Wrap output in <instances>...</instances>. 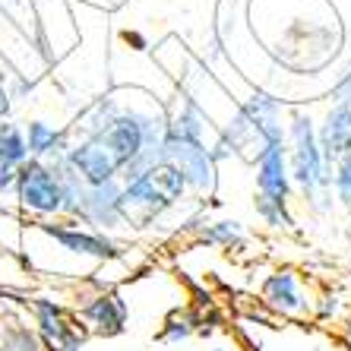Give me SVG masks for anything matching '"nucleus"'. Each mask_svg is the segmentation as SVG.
Returning <instances> with one entry per match:
<instances>
[{
	"mask_svg": "<svg viewBox=\"0 0 351 351\" xmlns=\"http://www.w3.org/2000/svg\"><path fill=\"white\" fill-rule=\"evenodd\" d=\"M19 250L35 272L70 278H95L101 266L123 256V244L117 237L92 231L73 219L25 221Z\"/></svg>",
	"mask_w": 351,
	"mask_h": 351,
	"instance_id": "obj_1",
	"label": "nucleus"
},
{
	"mask_svg": "<svg viewBox=\"0 0 351 351\" xmlns=\"http://www.w3.org/2000/svg\"><path fill=\"white\" fill-rule=\"evenodd\" d=\"M190 199V190L171 162L156 165L152 171L133 180H121V206L130 231L156 228L165 215L178 213Z\"/></svg>",
	"mask_w": 351,
	"mask_h": 351,
	"instance_id": "obj_2",
	"label": "nucleus"
},
{
	"mask_svg": "<svg viewBox=\"0 0 351 351\" xmlns=\"http://www.w3.org/2000/svg\"><path fill=\"white\" fill-rule=\"evenodd\" d=\"M285 149H288V178L291 187L304 196V203L313 209H329L332 206V168L323 162L317 143V123L307 111L294 108L285 123Z\"/></svg>",
	"mask_w": 351,
	"mask_h": 351,
	"instance_id": "obj_3",
	"label": "nucleus"
},
{
	"mask_svg": "<svg viewBox=\"0 0 351 351\" xmlns=\"http://www.w3.org/2000/svg\"><path fill=\"white\" fill-rule=\"evenodd\" d=\"M13 213L25 221L64 219V184L51 162L29 158L13 184Z\"/></svg>",
	"mask_w": 351,
	"mask_h": 351,
	"instance_id": "obj_4",
	"label": "nucleus"
},
{
	"mask_svg": "<svg viewBox=\"0 0 351 351\" xmlns=\"http://www.w3.org/2000/svg\"><path fill=\"white\" fill-rule=\"evenodd\" d=\"M70 311L76 323L86 329V335H98V339H117L130 326V301L123 298V291L98 282L76 291Z\"/></svg>",
	"mask_w": 351,
	"mask_h": 351,
	"instance_id": "obj_5",
	"label": "nucleus"
},
{
	"mask_svg": "<svg viewBox=\"0 0 351 351\" xmlns=\"http://www.w3.org/2000/svg\"><path fill=\"white\" fill-rule=\"evenodd\" d=\"M313 301H317V294H313L311 282H304V276L294 266H276L260 282V304L276 317L311 319Z\"/></svg>",
	"mask_w": 351,
	"mask_h": 351,
	"instance_id": "obj_6",
	"label": "nucleus"
},
{
	"mask_svg": "<svg viewBox=\"0 0 351 351\" xmlns=\"http://www.w3.org/2000/svg\"><path fill=\"white\" fill-rule=\"evenodd\" d=\"M23 317L29 319L38 332V339L45 342V348H54V345H66V348H82L86 345V329L73 319V311L66 307L58 298H48V294H32V298H23Z\"/></svg>",
	"mask_w": 351,
	"mask_h": 351,
	"instance_id": "obj_7",
	"label": "nucleus"
},
{
	"mask_svg": "<svg viewBox=\"0 0 351 351\" xmlns=\"http://www.w3.org/2000/svg\"><path fill=\"white\" fill-rule=\"evenodd\" d=\"M165 162H171L180 171L184 184L190 190V199H213L215 187H219V162L203 143L193 139H171L165 136Z\"/></svg>",
	"mask_w": 351,
	"mask_h": 351,
	"instance_id": "obj_8",
	"label": "nucleus"
},
{
	"mask_svg": "<svg viewBox=\"0 0 351 351\" xmlns=\"http://www.w3.org/2000/svg\"><path fill=\"white\" fill-rule=\"evenodd\" d=\"M76 221L92 231H101L108 237L130 231L121 206V178L105 180V184H89L86 187V199H82V213Z\"/></svg>",
	"mask_w": 351,
	"mask_h": 351,
	"instance_id": "obj_9",
	"label": "nucleus"
},
{
	"mask_svg": "<svg viewBox=\"0 0 351 351\" xmlns=\"http://www.w3.org/2000/svg\"><path fill=\"white\" fill-rule=\"evenodd\" d=\"M256 196L278 206H291V178H288V149L285 143H266L254 156Z\"/></svg>",
	"mask_w": 351,
	"mask_h": 351,
	"instance_id": "obj_10",
	"label": "nucleus"
},
{
	"mask_svg": "<svg viewBox=\"0 0 351 351\" xmlns=\"http://www.w3.org/2000/svg\"><path fill=\"white\" fill-rule=\"evenodd\" d=\"M64 158L86 184H105L121 178V162L101 139H66Z\"/></svg>",
	"mask_w": 351,
	"mask_h": 351,
	"instance_id": "obj_11",
	"label": "nucleus"
},
{
	"mask_svg": "<svg viewBox=\"0 0 351 351\" xmlns=\"http://www.w3.org/2000/svg\"><path fill=\"white\" fill-rule=\"evenodd\" d=\"M241 111L256 130L260 143H285V121H282V101L266 92H250L241 98Z\"/></svg>",
	"mask_w": 351,
	"mask_h": 351,
	"instance_id": "obj_12",
	"label": "nucleus"
},
{
	"mask_svg": "<svg viewBox=\"0 0 351 351\" xmlns=\"http://www.w3.org/2000/svg\"><path fill=\"white\" fill-rule=\"evenodd\" d=\"M317 143L323 152V162L332 168L342 156L351 152V105H335L326 111L323 123L317 127Z\"/></svg>",
	"mask_w": 351,
	"mask_h": 351,
	"instance_id": "obj_13",
	"label": "nucleus"
},
{
	"mask_svg": "<svg viewBox=\"0 0 351 351\" xmlns=\"http://www.w3.org/2000/svg\"><path fill=\"white\" fill-rule=\"evenodd\" d=\"M23 133H25V146H29V158L54 162V158L64 156V149H66L64 123H51L48 117H25Z\"/></svg>",
	"mask_w": 351,
	"mask_h": 351,
	"instance_id": "obj_14",
	"label": "nucleus"
},
{
	"mask_svg": "<svg viewBox=\"0 0 351 351\" xmlns=\"http://www.w3.org/2000/svg\"><path fill=\"white\" fill-rule=\"evenodd\" d=\"M196 241L206 247H219V250H234L247 241V228L244 221L237 219H203L193 228Z\"/></svg>",
	"mask_w": 351,
	"mask_h": 351,
	"instance_id": "obj_15",
	"label": "nucleus"
},
{
	"mask_svg": "<svg viewBox=\"0 0 351 351\" xmlns=\"http://www.w3.org/2000/svg\"><path fill=\"white\" fill-rule=\"evenodd\" d=\"M0 351H45V342L23 313H3L0 317Z\"/></svg>",
	"mask_w": 351,
	"mask_h": 351,
	"instance_id": "obj_16",
	"label": "nucleus"
},
{
	"mask_svg": "<svg viewBox=\"0 0 351 351\" xmlns=\"http://www.w3.org/2000/svg\"><path fill=\"white\" fill-rule=\"evenodd\" d=\"M199 329H203V317H199L193 307H174V311L165 317L162 329H158V342L184 345V342H190Z\"/></svg>",
	"mask_w": 351,
	"mask_h": 351,
	"instance_id": "obj_17",
	"label": "nucleus"
},
{
	"mask_svg": "<svg viewBox=\"0 0 351 351\" xmlns=\"http://www.w3.org/2000/svg\"><path fill=\"white\" fill-rule=\"evenodd\" d=\"M0 158L10 165H16V168L29 162V146H25L23 123L13 121V117H3V121H0Z\"/></svg>",
	"mask_w": 351,
	"mask_h": 351,
	"instance_id": "obj_18",
	"label": "nucleus"
},
{
	"mask_svg": "<svg viewBox=\"0 0 351 351\" xmlns=\"http://www.w3.org/2000/svg\"><path fill=\"white\" fill-rule=\"evenodd\" d=\"M254 209H256V219L272 231H294V215H291V206H278L269 203L263 196H254Z\"/></svg>",
	"mask_w": 351,
	"mask_h": 351,
	"instance_id": "obj_19",
	"label": "nucleus"
},
{
	"mask_svg": "<svg viewBox=\"0 0 351 351\" xmlns=\"http://www.w3.org/2000/svg\"><path fill=\"white\" fill-rule=\"evenodd\" d=\"M329 187H332L335 199L348 209L351 206V152L342 156L339 162L332 165V178H329Z\"/></svg>",
	"mask_w": 351,
	"mask_h": 351,
	"instance_id": "obj_20",
	"label": "nucleus"
},
{
	"mask_svg": "<svg viewBox=\"0 0 351 351\" xmlns=\"http://www.w3.org/2000/svg\"><path fill=\"white\" fill-rule=\"evenodd\" d=\"M342 294L332 291V288H326V291L317 294V301H313V317L317 319H335L339 313H342Z\"/></svg>",
	"mask_w": 351,
	"mask_h": 351,
	"instance_id": "obj_21",
	"label": "nucleus"
},
{
	"mask_svg": "<svg viewBox=\"0 0 351 351\" xmlns=\"http://www.w3.org/2000/svg\"><path fill=\"white\" fill-rule=\"evenodd\" d=\"M16 174H19L16 165H10V162H3V158H0V199H3V196H10V199H13V184H16Z\"/></svg>",
	"mask_w": 351,
	"mask_h": 351,
	"instance_id": "obj_22",
	"label": "nucleus"
},
{
	"mask_svg": "<svg viewBox=\"0 0 351 351\" xmlns=\"http://www.w3.org/2000/svg\"><path fill=\"white\" fill-rule=\"evenodd\" d=\"M332 101H335V105H351V66L342 73V80L335 82V89H332Z\"/></svg>",
	"mask_w": 351,
	"mask_h": 351,
	"instance_id": "obj_23",
	"label": "nucleus"
},
{
	"mask_svg": "<svg viewBox=\"0 0 351 351\" xmlns=\"http://www.w3.org/2000/svg\"><path fill=\"white\" fill-rule=\"evenodd\" d=\"M10 111H13V101H10L7 86H3V76H0V121H3V117H10Z\"/></svg>",
	"mask_w": 351,
	"mask_h": 351,
	"instance_id": "obj_24",
	"label": "nucleus"
},
{
	"mask_svg": "<svg viewBox=\"0 0 351 351\" xmlns=\"http://www.w3.org/2000/svg\"><path fill=\"white\" fill-rule=\"evenodd\" d=\"M45 351H82V348H66V345H54V348H45Z\"/></svg>",
	"mask_w": 351,
	"mask_h": 351,
	"instance_id": "obj_25",
	"label": "nucleus"
}]
</instances>
